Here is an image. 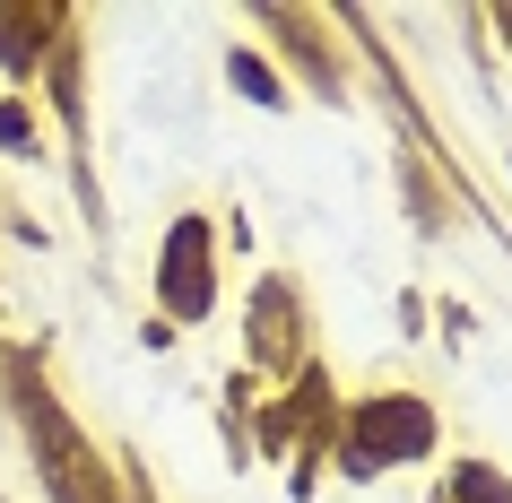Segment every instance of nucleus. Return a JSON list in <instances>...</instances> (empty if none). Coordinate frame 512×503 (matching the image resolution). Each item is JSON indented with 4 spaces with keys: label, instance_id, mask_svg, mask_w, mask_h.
Returning <instances> with one entry per match:
<instances>
[{
    "label": "nucleus",
    "instance_id": "obj_2",
    "mask_svg": "<svg viewBox=\"0 0 512 503\" xmlns=\"http://www.w3.org/2000/svg\"><path fill=\"white\" fill-rule=\"evenodd\" d=\"M165 313L174 321H200L209 313V235H200V226H174V235H165Z\"/></svg>",
    "mask_w": 512,
    "mask_h": 503
},
{
    "label": "nucleus",
    "instance_id": "obj_1",
    "mask_svg": "<svg viewBox=\"0 0 512 503\" xmlns=\"http://www.w3.org/2000/svg\"><path fill=\"white\" fill-rule=\"evenodd\" d=\"M434 443V417L417 408V399H374L365 417H356V469H374V460H391V451H426Z\"/></svg>",
    "mask_w": 512,
    "mask_h": 503
},
{
    "label": "nucleus",
    "instance_id": "obj_3",
    "mask_svg": "<svg viewBox=\"0 0 512 503\" xmlns=\"http://www.w3.org/2000/svg\"><path fill=\"white\" fill-rule=\"evenodd\" d=\"M460 503H512L495 469H460Z\"/></svg>",
    "mask_w": 512,
    "mask_h": 503
}]
</instances>
